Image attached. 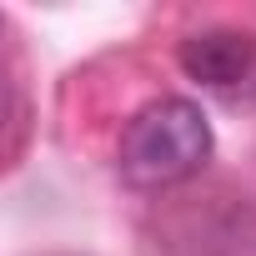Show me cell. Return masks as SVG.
I'll list each match as a JSON object with an SVG mask.
<instances>
[{"label": "cell", "mask_w": 256, "mask_h": 256, "mask_svg": "<svg viewBox=\"0 0 256 256\" xmlns=\"http://www.w3.org/2000/svg\"><path fill=\"white\" fill-rule=\"evenodd\" d=\"M211 146H216L211 120L196 100L156 96L126 120L120 146H116V171L136 191H171L201 176V166L211 161Z\"/></svg>", "instance_id": "6da1fadb"}, {"label": "cell", "mask_w": 256, "mask_h": 256, "mask_svg": "<svg viewBox=\"0 0 256 256\" xmlns=\"http://www.w3.org/2000/svg\"><path fill=\"white\" fill-rule=\"evenodd\" d=\"M176 60L201 90H216L226 100L256 96V36L251 30H231V26L191 30L181 40Z\"/></svg>", "instance_id": "7a4b0ae2"}, {"label": "cell", "mask_w": 256, "mask_h": 256, "mask_svg": "<svg viewBox=\"0 0 256 256\" xmlns=\"http://www.w3.org/2000/svg\"><path fill=\"white\" fill-rule=\"evenodd\" d=\"M181 256H256V206L231 201L206 211L181 241Z\"/></svg>", "instance_id": "3957f363"}]
</instances>
